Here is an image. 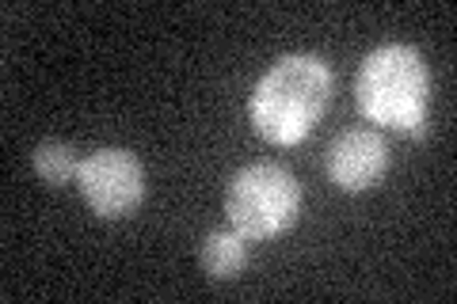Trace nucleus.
<instances>
[{
    "instance_id": "nucleus-6",
    "label": "nucleus",
    "mask_w": 457,
    "mask_h": 304,
    "mask_svg": "<svg viewBox=\"0 0 457 304\" xmlns=\"http://www.w3.org/2000/svg\"><path fill=\"white\" fill-rule=\"evenodd\" d=\"M198 263H203L206 278L213 282H233L248 263V243L237 228H213L198 248Z\"/></svg>"
},
{
    "instance_id": "nucleus-7",
    "label": "nucleus",
    "mask_w": 457,
    "mask_h": 304,
    "mask_svg": "<svg viewBox=\"0 0 457 304\" xmlns=\"http://www.w3.org/2000/svg\"><path fill=\"white\" fill-rule=\"evenodd\" d=\"M31 164H35V176L50 186H65L69 179H77V171H80L77 152L69 149L65 141H38Z\"/></svg>"
},
{
    "instance_id": "nucleus-4",
    "label": "nucleus",
    "mask_w": 457,
    "mask_h": 304,
    "mask_svg": "<svg viewBox=\"0 0 457 304\" xmlns=\"http://www.w3.org/2000/svg\"><path fill=\"white\" fill-rule=\"evenodd\" d=\"M77 186L96 217L119 221V217L134 213L145 198V168L126 149H96L80 160Z\"/></svg>"
},
{
    "instance_id": "nucleus-5",
    "label": "nucleus",
    "mask_w": 457,
    "mask_h": 304,
    "mask_svg": "<svg viewBox=\"0 0 457 304\" xmlns=\"http://www.w3.org/2000/svg\"><path fill=\"white\" fill-rule=\"evenodd\" d=\"M389 168V144L378 129H343V134L328 144L324 171L339 191L359 194L370 191Z\"/></svg>"
},
{
    "instance_id": "nucleus-1",
    "label": "nucleus",
    "mask_w": 457,
    "mask_h": 304,
    "mask_svg": "<svg viewBox=\"0 0 457 304\" xmlns=\"http://www.w3.org/2000/svg\"><path fill=\"white\" fill-rule=\"evenodd\" d=\"M332 99V69L312 53L270 65L252 92V126L270 144H297L312 134Z\"/></svg>"
},
{
    "instance_id": "nucleus-2",
    "label": "nucleus",
    "mask_w": 457,
    "mask_h": 304,
    "mask_svg": "<svg viewBox=\"0 0 457 304\" xmlns=\"http://www.w3.org/2000/svg\"><path fill=\"white\" fill-rule=\"evenodd\" d=\"M354 103L370 122L400 134H420L431 107V72L423 53L400 42L374 50L354 77Z\"/></svg>"
},
{
    "instance_id": "nucleus-3",
    "label": "nucleus",
    "mask_w": 457,
    "mask_h": 304,
    "mask_svg": "<svg viewBox=\"0 0 457 304\" xmlns=\"http://www.w3.org/2000/svg\"><path fill=\"white\" fill-rule=\"evenodd\" d=\"M302 210V183L282 164H248L225 186L228 225L245 240H275L297 221Z\"/></svg>"
}]
</instances>
